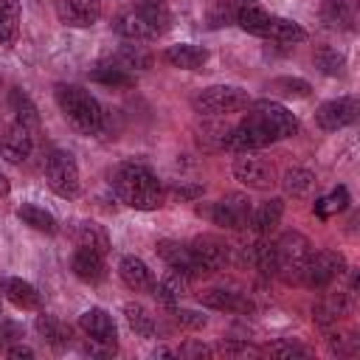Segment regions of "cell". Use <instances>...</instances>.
<instances>
[{
    "instance_id": "6da1fadb",
    "label": "cell",
    "mask_w": 360,
    "mask_h": 360,
    "mask_svg": "<svg viewBox=\"0 0 360 360\" xmlns=\"http://www.w3.org/2000/svg\"><path fill=\"white\" fill-rule=\"evenodd\" d=\"M112 191L115 197L135 208V211H155L163 205V188L160 180L155 177V172L143 163L135 160H124L112 169Z\"/></svg>"
},
{
    "instance_id": "7a4b0ae2",
    "label": "cell",
    "mask_w": 360,
    "mask_h": 360,
    "mask_svg": "<svg viewBox=\"0 0 360 360\" xmlns=\"http://www.w3.org/2000/svg\"><path fill=\"white\" fill-rule=\"evenodd\" d=\"M53 98H56V107L62 110L65 121L76 132L96 135L104 127V110H101L98 98L90 96L84 87H79V84H56L53 87Z\"/></svg>"
},
{
    "instance_id": "3957f363",
    "label": "cell",
    "mask_w": 360,
    "mask_h": 360,
    "mask_svg": "<svg viewBox=\"0 0 360 360\" xmlns=\"http://www.w3.org/2000/svg\"><path fill=\"white\" fill-rule=\"evenodd\" d=\"M273 250H276V276L287 284H301L304 264L312 253L309 239L298 231H287L278 236V242H273Z\"/></svg>"
},
{
    "instance_id": "277c9868",
    "label": "cell",
    "mask_w": 360,
    "mask_h": 360,
    "mask_svg": "<svg viewBox=\"0 0 360 360\" xmlns=\"http://www.w3.org/2000/svg\"><path fill=\"white\" fill-rule=\"evenodd\" d=\"M191 104H194V112L208 115V118H219V115L248 110L250 96H248V90H242L236 84H211V87L200 90Z\"/></svg>"
},
{
    "instance_id": "5b68a950",
    "label": "cell",
    "mask_w": 360,
    "mask_h": 360,
    "mask_svg": "<svg viewBox=\"0 0 360 360\" xmlns=\"http://www.w3.org/2000/svg\"><path fill=\"white\" fill-rule=\"evenodd\" d=\"M200 217H208L214 225L231 228V231H242L250 228V214H253V202L248 200V194L231 191L222 200L211 202V205H197Z\"/></svg>"
},
{
    "instance_id": "8992f818",
    "label": "cell",
    "mask_w": 360,
    "mask_h": 360,
    "mask_svg": "<svg viewBox=\"0 0 360 360\" xmlns=\"http://www.w3.org/2000/svg\"><path fill=\"white\" fill-rule=\"evenodd\" d=\"M45 180L56 197L73 200L79 194V166H76L73 155L65 149H53L45 160Z\"/></svg>"
},
{
    "instance_id": "52a82bcc",
    "label": "cell",
    "mask_w": 360,
    "mask_h": 360,
    "mask_svg": "<svg viewBox=\"0 0 360 360\" xmlns=\"http://www.w3.org/2000/svg\"><path fill=\"white\" fill-rule=\"evenodd\" d=\"M248 112H253L259 118V124L273 135V141H284V138H292L298 135V118L278 101L273 98H259V101H250L248 104Z\"/></svg>"
},
{
    "instance_id": "ba28073f",
    "label": "cell",
    "mask_w": 360,
    "mask_h": 360,
    "mask_svg": "<svg viewBox=\"0 0 360 360\" xmlns=\"http://www.w3.org/2000/svg\"><path fill=\"white\" fill-rule=\"evenodd\" d=\"M346 267V259L343 253L338 250H312L307 264H304V273H301V284H307L309 290H323L326 284H332Z\"/></svg>"
},
{
    "instance_id": "9c48e42d",
    "label": "cell",
    "mask_w": 360,
    "mask_h": 360,
    "mask_svg": "<svg viewBox=\"0 0 360 360\" xmlns=\"http://www.w3.org/2000/svg\"><path fill=\"white\" fill-rule=\"evenodd\" d=\"M270 143H273V135L259 124V118L253 112H248L233 129H228L225 141H222V146L231 152H256V149L270 146Z\"/></svg>"
},
{
    "instance_id": "30bf717a",
    "label": "cell",
    "mask_w": 360,
    "mask_h": 360,
    "mask_svg": "<svg viewBox=\"0 0 360 360\" xmlns=\"http://www.w3.org/2000/svg\"><path fill=\"white\" fill-rule=\"evenodd\" d=\"M357 112H360V101L357 96H340V98H329L323 101L318 110H315V121L321 129L326 132H338L349 124L357 121Z\"/></svg>"
},
{
    "instance_id": "8fae6325",
    "label": "cell",
    "mask_w": 360,
    "mask_h": 360,
    "mask_svg": "<svg viewBox=\"0 0 360 360\" xmlns=\"http://www.w3.org/2000/svg\"><path fill=\"white\" fill-rule=\"evenodd\" d=\"M233 177L248 188H270L276 183V166L253 152H239L233 160Z\"/></svg>"
},
{
    "instance_id": "7c38bea8",
    "label": "cell",
    "mask_w": 360,
    "mask_h": 360,
    "mask_svg": "<svg viewBox=\"0 0 360 360\" xmlns=\"http://www.w3.org/2000/svg\"><path fill=\"white\" fill-rule=\"evenodd\" d=\"M188 248H191V256H194V262H197L202 276L217 273V270H222L228 264V245L219 236H208V233L197 236L194 242H188Z\"/></svg>"
},
{
    "instance_id": "4fadbf2b",
    "label": "cell",
    "mask_w": 360,
    "mask_h": 360,
    "mask_svg": "<svg viewBox=\"0 0 360 360\" xmlns=\"http://www.w3.org/2000/svg\"><path fill=\"white\" fill-rule=\"evenodd\" d=\"M53 8L68 28H90L101 20V0H56Z\"/></svg>"
},
{
    "instance_id": "5bb4252c",
    "label": "cell",
    "mask_w": 360,
    "mask_h": 360,
    "mask_svg": "<svg viewBox=\"0 0 360 360\" xmlns=\"http://www.w3.org/2000/svg\"><path fill=\"white\" fill-rule=\"evenodd\" d=\"M79 326L82 332L87 335V340L93 343H104V346H112L115 349V340H118V329H115V321L107 309L101 307H90L79 315Z\"/></svg>"
},
{
    "instance_id": "9a60e30c",
    "label": "cell",
    "mask_w": 360,
    "mask_h": 360,
    "mask_svg": "<svg viewBox=\"0 0 360 360\" xmlns=\"http://www.w3.org/2000/svg\"><path fill=\"white\" fill-rule=\"evenodd\" d=\"M34 149V132L20 121H11L0 135V158L8 163H22Z\"/></svg>"
},
{
    "instance_id": "2e32d148",
    "label": "cell",
    "mask_w": 360,
    "mask_h": 360,
    "mask_svg": "<svg viewBox=\"0 0 360 360\" xmlns=\"http://www.w3.org/2000/svg\"><path fill=\"white\" fill-rule=\"evenodd\" d=\"M270 17H273V14H270L259 0H233V22H236L242 31H248V34L264 37Z\"/></svg>"
},
{
    "instance_id": "e0dca14e",
    "label": "cell",
    "mask_w": 360,
    "mask_h": 360,
    "mask_svg": "<svg viewBox=\"0 0 360 360\" xmlns=\"http://www.w3.org/2000/svg\"><path fill=\"white\" fill-rule=\"evenodd\" d=\"M155 250H158V256H160L169 267L183 270V273L191 276V278L202 276L200 267H197V262H194V256H191V248H188L186 242H177V239H160Z\"/></svg>"
},
{
    "instance_id": "ac0fdd59",
    "label": "cell",
    "mask_w": 360,
    "mask_h": 360,
    "mask_svg": "<svg viewBox=\"0 0 360 360\" xmlns=\"http://www.w3.org/2000/svg\"><path fill=\"white\" fill-rule=\"evenodd\" d=\"M112 28H115V34L118 37H124L127 42H152V39H158L160 34L135 11V8H129V11H121L118 17H115V22H112Z\"/></svg>"
},
{
    "instance_id": "d6986e66",
    "label": "cell",
    "mask_w": 360,
    "mask_h": 360,
    "mask_svg": "<svg viewBox=\"0 0 360 360\" xmlns=\"http://www.w3.org/2000/svg\"><path fill=\"white\" fill-rule=\"evenodd\" d=\"M321 20L332 31H352L357 20V0H323Z\"/></svg>"
},
{
    "instance_id": "ffe728a7",
    "label": "cell",
    "mask_w": 360,
    "mask_h": 360,
    "mask_svg": "<svg viewBox=\"0 0 360 360\" xmlns=\"http://www.w3.org/2000/svg\"><path fill=\"white\" fill-rule=\"evenodd\" d=\"M163 59L180 70H200L208 62V51L202 45H194V42H177V45H169L163 51Z\"/></svg>"
},
{
    "instance_id": "44dd1931",
    "label": "cell",
    "mask_w": 360,
    "mask_h": 360,
    "mask_svg": "<svg viewBox=\"0 0 360 360\" xmlns=\"http://www.w3.org/2000/svg\"><path fill=\"white\" fill-rule=\"evenodd\" d=\"M118 276H121V281H124L132 292H149L152 284H155L152 270H149L146 262L138 259V256H124V259L118 262Z\"/></svg>"
},
{
    "instance_id": "7402d4cb",
    "label": "cell",
    "mask_w": 360,
    "mask_h": 360,
    "mask_svg": "<svg viewBox=\"0 0 360 360\" xmlns=\"http://www.w3.org/2000/svg\"><path fill=\"white\" fill-rule=\"evenodd\" d=\"M188 284H191V276H186L183 270H174V267H172L160 281L152 284V295H155L160 304L174 307V304L188 292Z\"/></svg>"
},
{
    "instance_id": "603a6c76",
    "label": "cell",
    "mask_w": 360,
    "mask_h": 360,
    "mask_svg": "<svg viewBox=\"0 0 360 360\" xmlns=\"http://www.w3.org/2000/svg\"><path fill=\"white\" fill-rule=\"evenodd\" d=\"M200 304L208 307V309H219V312H250V301L242 292L222 290V287L200 292Z\"/></svg>"
},
{
    "instance_id": "cb8c5ba5",
    "label": "cell",
    "mask_w": 360,
    "mask_h": 360,
    "mask_svg": "<svg viewBox=\"0 0 360 360\" xmlns=\"http://www.w3.org/2000/svg\"><path fill=\"white\" fill-rule=\"evenodd\" d=\"M73 273L79 281L84 284H98L104 278V256L98 250H90V248H79L73 253Z\"/></svg>"
},
{
    "instance_id": "d4e9b609",
    "label": "cell",
    "mask_w": 360,
    "mask_h": 360,
    "mask_svg": "<svg viewBox=\"0 0 360 360\" xmlns=\"http://www.w3.org/2000/svg\"><path fill=\"white\" fill-rule=\"evenodd\" d=\"M264 39L270 42H278V45H298L307 39V28L290 17H270L267 22V31H264Z\"/></svg>"
},
{
    "instance_id": "484cf974",
    "label": "cell",
    "mask_w": 360,
    "mask_h": 360,
    "mask_svg": "<svg viewBox=\"0 0 360 360\" xmlns=\"http://www.w3.org/2000/svg\"><path fill=\"white\" fill-rule=\"evenodd\" d=\"M3 295H6L17 309H39V304H42L37 287H34L31 281H25V278H17V276L3 281Z\"/></svg>"
},
{
    "instance_id": "4316f807",
    "label": "cell",
    "mask_w": 360,
    "mask_h": 360,
    "mask_svg": "<svg viewBox=\"0 0 360 360\" xmlns=\"http://www.w3.org/2000/svg\"><path fill=\"white\" fill-rule=\"evenodd\" d=\"M281 214H284V200L281 197H270L267 202H262L259 208H253L250 214V228L256 233H270L278 222H281Z\"/></svg>"
},
{
    "instance_id": "83f0119b",
    "label": "cell",
    "mask_w": 360,
    "mask_h": 360,
    "mask_svg": "<svg viewBox=\"0 0 360 360\" xmlns=\"http://www.w3.org/2000/svg\"><path fill=\"white\" fill-rule=\"evenodd\" d=\"M37 332H39V338L51 346V349H65L68 343H70V326H65L59 318H53V315H37Z\"/></svg>"
},
{
    "instance_id": "f1b7e54d",
    "label": "cell",
    "mask_w": 360,
    "mask_h": 360,
    "mask_svg": "<svg viewBox=\"0 0 360 360\" xmlns=\"http://www.w3.org/2000/svg\"><path fill=\"white\" fill-rule=\"evenodd\" d=\"M158 34H166L172 28V11L166 6V0H135L132 6Z\"/></svg>"
},
{
    "instance_id": "f546056e",
    "label": "cell",
    "mask_w": 360,
    "mask_h": 360,
    "mask_svg": "<svg viewBox=\"0 0 360 360\" xmlns=\"http://www.w3.org/2000/svg\"><path fill=\"white\" fill-rule=\"evenodd\" d=\"M17 217L22 219V225H28V228H34V231H39V233L53 236V233L59 231L56 217H53L51 211H45V208L34 205V202H22V205L17 208Z\"/></svg>"
},
{
    "instance_id": "4dcf8cb0",
    "label": "cell",
    "mask_w": 360,
    "mask_h": 360,
    "mask_svg": "<svg viewBox=\"0 0 360 360\" xmlns=\"http://www.w3.org/2000/svg\"><path fill=\"white\" fill-rule=\"evenodd\" d=\"M20 0H0V45L11 48L20 34Z\"/></svg>"
},
{
    "instance_id": "1f68e13d",
    "label": "cell",
    "mask_w": 360,
    "mask_h": 360,
    "mask_svg": "<svg viewBox=\"0 0 360 360\" xmlns=\"http://www.w3.org/2000/svg\"><path fill=\"white\" fill-rule=\"evenodd\" d=\"M124 318H127V323H129V329L138 335V338H155V315L143 307V304H138V301H127L124 304Z\"/></svg>"
},
{
    "instance_id": "d6a6232c",
    "label": "cell",
    "mask_w": 360,
    "mask_h": 360,
    "mask_svg": "<svg viewBox=\"0 0 360 360\" xmlns=\"http://www.w3.org/2000/svg\"><path fill=\"white\" fill-rule=\"evenodd\" d=\"M112 65H118V68H124V70H129V73H132V70H146V68H152V53H149L141 42H127V45L118 48Z\"/></svg>"
},
{
    "instance_id": "836d02e7",
    "label": "cell",
    "mask_w": 360,
    "mask_h": 360,
    "mask_svg": "<svg viewBox=\"0 0 360 360\" xmlns=\"http://www.w3.org/2000/svg\"><path fill=\"white\" fill-rule=\"evenodd\" d=\"M73 236H76V245L79 248L98 250L101 256L110 250V236H107V231L98 222H79L76 231H73Z\"/></svg>"
},
{
    "instance_id": "e575fe53",
    "label": "cell",
    "mask_w": 360,
    "mask_h": 360,
    "mask_svg": "<svg viewBox=\"0 0 360 360\" xmlns=\"http://www.w3.org/2000/svg\"><path fill=\"white\" fill-rule=\"evenodd\" d=\"M8 104H11V110H14V121H20L22 127H28L31 132L39 127V110H37V104L28 98V93H22L20 87H14L11 96H8Z\"/></svg>"
},
{
    "instance_id": "d590c367",
    "label": "cell",
    "mask_w": 360,
    "mask_h": 360,
    "mask_svg": "<svg viewBox=\"0 0 360 360\" xmlns=\"http://www.w3.org/2000/svg\"><path fill=\"white\" fill-rule=\"evenodd\" d=\"M90 82L104 84V87H132L135 84V73L118 68V65H98L90 70Z\"/></svg>"
},
{
    "instance_id": "8d00e7d4",
    "label": "cell",
    "mask_w": 360,
    "mask_h": 360,
    "mask_svg": "<svg viewBox=\"0 0 360 360\" xmlns=\"http://www.w3.org/2000/svg\"><path fill=\"white\" fill-rule=\"evenodd\" d=\"M346 309H349L346 292H335V295H326L323 301H318L312 312H315V321H318L321 326H332V323H338V318H340Z\"/></svg>"
},
{
    "instance_id": "74e56055",
    "label": "cell",
    "mask_w": 360,
    "mask_h": 360,
    "mask_svg": "<svg viewBox=\"0 0 360 360\" xmlns=\"http://www.w3.org/2000/svg\"><path fill=\"white\" fill-rule=\"evenodd\" d=\"M281 186H284V191H287V194H292V197H307V194L312 191V186H315V174H312L309 169L292 166V169H287V172H284Z\"/></svg>"
},
{
    "instance_id": "f35d334b",
    "label": "cell",
    "mask_w": 360,
    "mask_h": 360,
    "mask_svg": "<svg viewBox=\"0 0 360 360\" xmlns=\"http://www.w3.org/2000/svg\"><path fill=\"white\" fill-rule=\"evenodd\" d=\"M315 65H318V70H321L323 76H343V70H346V56H343L338 48H332V45H321V48L315 51Z\"/></svg>"
},
{
    "instance_id": "ab89813d",
    "label": "cell",
    "mask_w": 360,
    "mask_h": 360,
    "mask_svg": "<svg viewBox=\"0 0 360 360\" xmlns=\"http://www.w3.org/2000/svg\"><path fill=\"white\" fill-rule=\"evenodd\" d=\"M273 93L284 96V98H307L312 93V84L307 79H298V76H278V79H270L267 84Z\"/></svg>"
},
{
    "instance_id": "60d3db41",
    "label": "cell",
    "mask_w": 360,
    "mask_h": 360,
    "mask_svg": "<svg viewBox=\"0 0 360 360\" xmlns=\"http://www.w3.org/2000/svg\"><path fill=\"white\" fill-rule=\"evenodd\" d=\"M346 208H349V188H346V186H338L332 194L315 200V205H312V211H315L321 219H326V217H332V214H338V211H346Z\"/></svg>"
},
{
    "instance_id": "b9f144b4",
    "label": "cell",
    "mask_w": 360,
    "mask_h": 360,
    "mask_svg": "<svg viewBox=\"0 0 360 360\" xmlns=\"http://www.w3.org/2000/svg\"><path fill=\"white\" fill-rule=\"evenodd\" d=\"M250 262L256 270H262L264 276L276 273V250H273V242H259L250 248Z\"/></svg>"
},
{
    "instance_id": "7bdbcfd3",
    "label": "cell",
    "mask_w": 360,
    "mask_h": 360,
    "mask_svg": "<svg viewBox=\"0 0 360 360\" xmlns=\"http://www.w3.org/2000/svg\"><path fill=\"white\" fill-rule=\"evenodd\" d=\"M233 22V0H219L211 11H208V25L211 28H222Z\"/></svg>"
},
{
    "instance_id": "ee69618b",
    "label": "cell",
    "mask_w": 360,
    "mask_h": 360,
    "mask_svg": "<svg viewBox=\"0 0 360 360\" xmlns=\"http://www.w3.org/2000/svg\"><path fill=\"white\" fill-rule=\"evenodd\" d=\"M17 340H22V326L17 323V321H8V318H3V312H0V349L6 352L11 343H17Z\"/></svg>"
},
{
    "instance_id": "f6af8a7d",
    "label": "cell",
    "mask_w": 360,
    "mask_h": 360,
    "mask_svg": "<svg viewBox=\"0 0 360 360\" xmlns=\"http://www.w3.org/2000/svg\"><path fill=\"white\" fill-rule=\"evenodd\" d=\"M270 357H307V349L292 343V340H278V343H270L264 349Z\"/></svg>"
},
{
    "instance_id": "bcb514c9",
    "label": "cell",
    "mask_w": 360,
    "mask_h": 360,
    "mask_svg": "<svg viewBox=\"0 0 360 360\" xmlns=\"http://www.w3.org/2000/svg\"><path fill=\"white\" fill-rule=\"evenodd\" d=\"M172 315H174V321H177L180 326H186V329H202V326L208 323V318H205L202 312H197V309H174Z\"/></svg>"
},
{
    "instance_id": "7dc6e473",
    "label": "cell",
    "mask_w": 360,
    "mask_h": 360,
    "mask_svg": "<svg viewBox=\"0 0 360 360\" xmlns=\"http://www.w3.org/2000/svg\"><path fill=\"white\" fill-rule=\"evenodd\" d=\"M208 354H214V349L205 343H197V340H188L177 349V357H208Z\"/></svg>"
},
{
    "instance_id": "c3c4849f",
    "label": "cell",
    "mask_w": 360,
    "mask_h": 360,
    "mask_svg": "<svg viewBox=\"0 0 360 360\" xmlns=\"http://www.w3.org/2000/svg\"><path fill=\"white\" fill-rule=\"evenodd\" d=\"M6 354H8L11 360H31V357H34V349H31V346H22V343H11V346L6 349Z\"/></svg>"
},
{
    "instance_id": "681fc988",
    "label": "cell",
    "mask_w": 360,
    "mask_h": 360,
    "mask_svg": "<svg viewBox=\"0 0 360 360\" xmlns=\"http://www.w3.org/2000/svg\"><path fill=\"white\" fill-rule=\"evenodd\" d=\"M219 349H222L225 354H253V352H256V349L248 346V343H228V340H225Z\"/></svg>"
},
{
    "instance_id": "f907efd6",
    "label": "cell",
    "mask_w": 360,
    "mask_h": 360,
    "mask_svg": "<svg viewBox=\"0 0 360 360\" xmlns=\"http://www.w3.org/2000/svg\"><path fill=\"white\" fill-rule=\"evenodd\" d=\"M202 188L200 186H183V188H174V197H200Z\"/></svg>"
},
{
    "instance_id": "816d5d0a",
    "label": "cell",
    "mask_w": 360,
    "mask_h": 360,
    "mask_svg": "<svg viewBox=\"0 0 360 360\" xmlns=\"http://www.w3.org/2000/svg\"><path fill=\"white\" fill-rule=\"evenodd\" d=\"M155 357H177V352H174V349L160 346V349H155Z\"/></svg>"
},
{
    "instance_id": "f5cc1de1",
    "label": "cell",
    "mask_w": 360,
    "mask_h": 360,
    "mask_svg": "<svg viewBox=\"0 0 360 360\" xmlns=\"http://www.w3.org/2000/svg\"><path fill=\"white\" fill-rule=\"evenodd\" d=\"M11 191V183H8V177L6 174H0V197H6Z\"/></svg>"
},
{
    "instance_id": "db71d44e",
    "label": "cell",
    "mask_w": 360,
    "mask_h": 360,
    "mask_svg": "<svg viewBox=\"0 0 360 360\" xmlns=\"http://www.w3.org/2000/svg\"><path fill=\"white\" fill-rule=\"evenodd\" d=\"M0 304H3V281H0Z\"/></svg>"
},
{
    "instance_id": "11a10c76",
    "label": "cell",
    "mask_w": 360,
    "mask_h": 360,
    "mask_svg": "<svg viewBox=\"0 0 360 360\" xmlns=\"http://www.w3.org/2000/svg\"><path fill=\"white\" fill-rule=\"evenodd\" d=\"M0 87H3V79H0Z\"/></svg>"
}]
</instances>
